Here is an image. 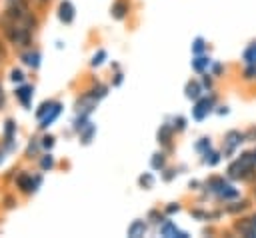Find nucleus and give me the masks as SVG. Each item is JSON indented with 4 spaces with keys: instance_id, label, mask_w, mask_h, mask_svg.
I'll return each mask as SVG.
<instances>
[{
    "instance_id": "obj_1",
    "label": "nucleus",
    "mask_w": 256,
    "mask_h": 238,
    "mask_svg": "<svg viewBox=\"0 0 256 238\" xmlns=\"http://www.w3.org/2000/svg\"><path fill=\"white\" fill-rule=\"evenodd\" d=\"M6 38L18 48H28L32 42V30L26 28L20 20H10L6 26Z\"/></svg>"
},
{
    "instance_id": "obj_2",
    "label": "nucleus",
    "mask_w": 256,
    "mask_h": 238,
    "mask_svg": "<svg viewBox=\"0 0 256 238\" xmlns=\"http://www.w3.org/2000/svg\"><path fill=\"white\" fill-rule=\"evenodd\" d=\"M214 106H216V98L214 96H200L198 100H194V106H192V118L196 122H202L204 118H208V114L214 112Z\"/></svg>"
},
{
    "instance_id": "obj_3",
    "label": "nucleus",
    "mask_w": 256,
    "mask_h": 238,
    "mask_svg": "<svg viewBox=\"0 0 256 238\" xmlns=\"http://www.w3.org/2000/svg\"><path fill=\"white\" fill-rule=\"evenodd\" d=\"M242 142H246V140H244V132H240V130H228V132L224 134L222 156H224V158H230V156L238 150V146H240Z\"/></svg>"
},
{
    "instance_id": "obj_4",
    "label": "nucleus",
    "mask_w": 256,
    "mask_h": 238,
    "mask_svg": "<svg viewBox=\"0 0 256 238\" xmlns=\"http://www.w3.org/2000/svg\"><path fill=\"white\" fill-rule=\"evenodd\" d=\"M14 138H16V122L12 118H8L4 122V136H2V146H4L6 152H12L16 148Z\"/></svg>"
},
{
    "instance_id": "obj_5",
    "label": "nucleus",
    "mask_w": 256,
    "mask_h": 238,
    "mask_svg": "<svg viewBox=\"0 0 256 238\" xmlns=\"http://www.w3.org/2000/svg\"><path fill=\"white\" fill-rule=\"evenodd\" d=\"M74 18H76V8H74V4H72L70 0H62V2L58 4V20H60L62 24H72Z\"/></svg>"
},
{
    "instance_id": "obj_6",
    "label": "nucleus",
    "mask_w": 256,
    "mask_h": 238,
    "mask_svg": "<svg viewBox=\"0 0 256 238\" xmlns=\"http://www.w3.org/2000/svg\"><path fill=\"white\" fill-rule=\"evenodd\" d=\"M14 96H16V100L24 106V108H30V104H32V96H34V86H30V84H18L16 86V92H14Z\"/></svg>"
},
{
    "instance_id": "obj_7",
    "label": "nucleus",
    "mask_w": 256,
    "mask_h": 238,
    "mask_svg": "<svg viewBox=\"0 0 256 238\" xmlns=\"http://www.w3.org/2000/svg\"><path fill=\"white\" fill-rule=\"evenodd\" d=\"M16 186L24 192V194H34V174H28V172H20L16 176Z\"/></svg>"
},
{
    "instance_id": "obj_8",
    "label": "nucleus",
    "mask_w": 256,
    "mask_h": 238,
    "mask_svg": "<svg viewBox=\"0 0 256 238\" xmlns=\"http://www.w3.org/2000/svg\"><path fill=\"white\" fill-rule=\"evenodd\" d=\"M204 94V88H202V84H200V80H188L186 82V86H184V96L188 98V100H198L200 96Z\"/></svg>"
},
{
    "instance_id": "obj_9",
    "label": "nucleus",
    "mask_w": 256,
    "mask_h": 238,
    "mask_svg": "<svg viewBox=\"0 0 256 238\" xmlns=\"http://www.w3.org/2000/svg\"><path fill=\"white\" fill-rule=\"evenodd\" d=\"M160 234H162V236H180V238H188V232L180 230L172 220H162V222H160Z\"/></svg>"
},
{
    "instance_id": "obj_10",
    "label": "nucleus",
    "mask_w": 256,
    "mask_h": 238,
    "mask_svg": "<svg viewBox=\"0 0 256 238\" xmlns=\"http://www.w3.org/2000/svg\"><path fill=\"white\" fill-rule=\"evenodd\" d=\"M234 230L240 232V236H244V238H256V228L252 226L250 216H248V218H240V220L234 224Z\"/></svg>"
},
{
    "instance_id": "obj_11",
    "label": "nucleus",
    "mask_w": 256,
    "mask_h": 238,
    "mask_svg": "<svg viewBox=\"0 0 256 238\" xmlns=\"http://www.w3.org/2000/svg\"><path fill=\"white\" fill-rule=\"evenodd\" d=\"M128 10H130V4L126 0H114V4L110 6V16L114 20H124L128 16Z\"/></svg>"
},
{
    "instance_id": "obj_12",
    "label": "nucleus",
    "mask_w": 256,
    "mask_h": 238,
    "mask_svg": "<svg viewBox=\"0 0 256 238\" xmlns=\"http://www.w3.org/2000/svg\"><path fill=\"white\" fill-rule=\"evenodd\" d=\"M210 64H212V58H210V56H206V54H196V56H194V60L190 62L192 70H194V72H198V74H202V72L210 70Z\"/></svg>"
},
{
    "instance_id": "obj_13",
    "label": "nucleus",
    "mask_w": 256,
    "mask_h": 238,
    "mask_svg": "<svg viewBox=\"0 0 256 238\" xmlns=\"http://www.w3.org/2000/svg\"><path fill=\"white\" fill-rule=\"evenodd\" d=\"M60 112H62V104H60V102H54V104H52V108L48 110V114H46L44 118H40V128H42V130H46L48 126H52V122L60 116Z\"/></svg>"
},
{
    "instance_id": "obj_14",
    "label": "nucleus",
    "mask_w": 256,
    "mask_h": 238,
    "mask_svg": "<svg viewBox=\"0 0 256 238\" xmlns=\"http://www.w3.org/2000/svg\"><path fill=\"white\" fill-rule=\"evenodd\" d=\"M146 230H148L146 222L140 220V218H136V220H132V224L126 228V236H130V238H140V236L146 234Z\"/></svg>"
},
{
    "instance_id": "obj_15",
    "label": "nucleus",
    "mask_w": 256,
    "mask_h": 238,
    "mask_svg": "<svg viewBox=\"0 0 256 238\" xmlns=\"http://www.w3.org/2000/svg\"><path fill=\"white\" fill-rule=\"evenodd\" d=\"M172 136H174V128L170 126V122H164V124L158 128V132H156L158 144H162V146H168L170 140H172Z\"/></svg>"
},
{
    "instance_id": "obj_16",
    "label": "nucleus",
    "mask_w": 256,
    "mask_h": 238,
    "mask_svg": "<svg viewBox=\"0 0 256 238\" xmlns=\"http://www.w3.org/2000/svg\"><path fill=\"white\" fill-rule=\"evenodd\" d=\"M248 208H250V200H246V198H240V200H238V198H236V200H230L224 210H226L228 214H242V212L248 210Z\"/></svg>"
},
{
    "instance_id": "obj_17",
    "label": "nucleus",
    "mask_w": 256,
    "mask_h": 238,
    "mask_svg": "<svg viewBox=\"0 0 256 238\" xmlns=\"http://www.w3.org/2000/svg\"><path fill=\"white\" fill-rule=\"evenodd\" d=\"M20 58H22V62H24L26 66H30V68L36 70V68L40 66V58H42V56H40L38 50H26V52H22Z\"/></svg>"
},
{
    "instance_id": "obj_18",
    "label": "nucleus",
    "mask_w": 256,
    "mask_h": 238,
    "mask_svg": "<svg viewBox=\"0 0 256 238\" xmlns=\"http://www.w3.org/2000/svg\"><path fill=\"white\" fill-rule=\"evenodd\" d=\"M78 136H80V142H82L84 146H88V144L94 140V136H96V124L88 122V124L78 132Z\"/></svg>"
},
{
    "instance_id": "obj_19",
    "label": "nucleus",
    "mask_w": 256,
    "mask_h": 238,
    "mask_svg": "<svg viewBox=\"0 0 256 238\" xmlns=\"http://www.w3.org/2000/svg\"><path fill=\"white\" fill-rule=\"evenodd\" d=\"M240 196V190L238 188H234L232 184H226L218 194H216V198L218 200H224V202H230V200H236Z\"/></svg>"
},
{
    "instance_id": "obj_20",
    "label": "nucleus",
    "mask_w": 256,
    "mask_h": 238,
    "mask_svg": "<svg viewBox=\"0 0 256 238\" xmlns=\"http://www.w3.org/2000/svg\"><path fill=\"white\" fill-rule=\"evenodd\" d=\"M220 160H222V152H218V150H214V148H210V150H206V152L202 154V162H204L206 166H218Z\"/></svg>"
},
{
    "instance_id": "obj_21",
    "label": "nucleus",
    "mask_w": 256,
    "mask_h": 238,
    "mask_svg": "<svg viewBox=\"0 0 256 238\" xmlns=\"http://www.w3.org/2000/svg\"><path fill=\"white\" fill-rule=\"evenodd\" d=\"M228 184V180L224 178V176H212L208 182H206V188H208V192H212V194H218L224 186Z\"/></svg>"
},
{
    "instance_id": "obj_22",
    "label": "nucleus",
    "mask_w": 256,
    "mask_h": 238,
    "mask_svg": "<svg viewBox=\"0 0 256 238\" xmlns=\"http://www.w3.org/2000/svg\"><path fill=\"white\" fill-rule=\"evenodd\" d=\"M242 60H244V64H254V66H256V40H252V42L244 48Z\"/></svg>"
},
{
    "instance_id": "obj_23",
    "label": "nucleus",
    "mask_w": 256,
    "mask_h": 238,
    "mask_svg": "<svg viewBox=\"0 0 256 238\" xmlns=\"http://www.w3.org/2000/svg\"><path fill=\"white\" fill-rule=\"evenodd\" d=\"M150 168L152 170H164L166 168V154L164 152H154L150 158Z\"/></svg>"
},
{
    "instance_id": "obj_24",
    "label": "nucleus",
    "mask_w": 256,
    "mask_h": 238,
    "mask_svg": "<svg viewBox=\"0 0 256 238\" xmlns=\"http://www.w3.org/2000/svg\"><path fill=\"white\" fill-rule=\"evenodd\" d=\"M190 50H192L194 56H196V54H204V52H206V40H204L202 36H196V38L192 40Z\"/></svg>"
},
{
    "instance_id": "obj_25",
    "label": "nucleus",
    "mask_w": 256,
    "mask_h": 238,
    "mask_svg": "<svg viewBox=\"0 0 256 238\" xmlns=\"http://www.w3.org/2000/svg\"><path fill=\"white\" fill-rule=\"evenodd\" d=\"M40 150H42L40 140H38V138H32V140L28 142V146H26V156H28V158H36Z\"/></svg>"
},
{
    "instance_id": "obj_26",
    "label": "nucleus",
    "mask_w": 256,
    "mask_h": 238,
    "mask_svg": "<svg viewBox=\"0 0 256 238\" xmlns=\"http://www.w3.org/2000/svg\"><path fill=\"white\" fill-rule=\"evenodd\" d=\"M138 184L144 188V190H150L154 186V174L152 172H144L138 176Z\"/></svg>"
},
{
    "instance_id": "obj_27",
    "label": "nucleus",
    "mask_w": 256,
    "mask_h": 238,
    "mask_svg": "<svg viewBox=\"0 0 256 238\" xmlns=\"http://www.w3.org/2000/svg\"><path fill=\"white\" fill-rule=\"evenodd\" d=\"M170 126L174 128V132H184L186 126H188V120H186L184 116H174V118L170 120Z\"/></svg>"
},
{
    "instance_id": "obj_28",
    "label": "nucleus",
    "mask_w": 256,
    "mask_h": 238,
    "mask_svg": "<svg viewBox=\"0 0 256 238\" xmlns=\"http://www.w3.org/2000/svg\"><path fill=\"white\" fill-rule=\"evenodd\" d=\"M54 168V156L50 154V150L40 158V170L42 172H48V170H52Z\"/></svg>"
},
{
    "instance_id": "obj_29",
    "label": "nucleus",
    "mask_w": 256,
    "mask_h": 238,
    "mask_svg": "<svg viewBox=\"0 0 256 238\" xmlns=\"http://www.w3.org/2000/svg\"><path fill=\"white\" fill-rule=\"evenodd\" d=\"M90 92H92V96H94L96 100H102V98H104V96L108 94V86H106V84H100V82H98V84H94V86L90 88Z\"/></svg>"
},
{
    "instance_id": "obj_30",
    "label": "nucleus",
    "mask_w": 256,
    "mask_h": 238,
    "mask_svg": "<svg viewBox=\"0 0 256 238\" xmlns=\"http://www.w3.org/2000/svg\"><path fill=\"white\" fill-rule=\"evenodd\" d=\"M108 58V54H106V50H98L94 56H92V60H90V66L92 68H98V66H102L104 64V60Z\"/></svg>"
},
{
    "instance_id": "obj_31",
    "label": "nucleus",
    "mask_w": 256,
    "mask_h": 238,
    "mask_svg": "<svg viewBox=\"0 0 256 238\" xmlns=\"http://www.w3.org/2000/svg\"><path fill=\"white\" fill-rule=\"evenodd\" d=\"M194 148H196L200 154H204L206 150H210V148H212V142H210V138H208V136H202V138L196 142V146H194Z\"/></svg>"
},
{
    "instance_id": "obj_32",
    "label": "nucleus",
    "mask_w": 256,
    "mask_h": 238,
    "mask_svg": "<svg viewBox=\"0 0 256 238\" xmlns=\"http://www.w3.org/2000/svg\"><path fill=\"white\" fill-rule=\"evenodd\" d=\"M242 78H244L246 82L256 80V66H254V64H246V66H244V72H242Z\"/></svg>"
},
{
    "instance_id": "obj_33",
    "label": "nucleus",
    "mask_w": 256,
    "mask_h": 238,
    "mask_svg": "<svg viewBox=\"0 0 256 238\" xmlns=\"http://www.w3.org/2000/svg\"><path fill=\"white\" fill-rule=\"evenodd\" d=\"M52 104H54L52 100H44V102L38 106V110H36V118H38V120H40V118H44V116L48 114V110L52 108Z\"/></svg>"
},
{
    "instance_id": "obj_34",
    "label": "nucleus",
    "mask_w": 256,
    "mask_h": 238,
    "mask_svg": "<svg viewBox=\"0 0 256 238\" xmlns=\"http://www.w3.org/2000/svg\"><path fill=\"white\" fill-rule=\"evenodd\" d=\"M190 214L196 218V220H212V212H208V210H200V208H194V210H190Z\"/></svg>"
},
{
    "instance_id": "obj_35",
    "label": "nucleus",
    "mask_w": 256,
    "mask_h": 238,
    "mask_svg": "<svg viewBox=\"0 0 256 238\" xmlns=\"http://www.w3.org/2000/svg\"><path fill=\"white\" fill-rule=\"evenodd\" d=\"M200 84H202L204 90H212V86H214V76H212L210 72H202V80H200Z\"/></svg>"
},
{
    "instance_id": "obj_36",
    "label": "nucleus",
    "mask_w": 256,
    "mask_h": 238,
    "mask_svg": "<svg viewBox=\"0 0 256 238\" xmlns=\"http://www.w3.org/2000/svg\"><path fill=\"white\" fill-rule=\"evenodd\" d=\"M54 136L52 134H44L42 138H40V146H42V150H52L54 148Z\"/></svg>"
},
{
    "instance_id": "obj_37",
    "label": "nucleus",
    "mask_w": 256,
    "mask_h": 238,
    "mask_svg": "<svg viewBox=\"0 0 256 238\" xmlns=\"http://www.w3.org/2000/svg\"><path fill=\"white\" fill-rule=\"evenodd\" d=\"M10 80H12L14 84H22V82L26 80V76H24V72H22V70H18V68H14V70L10 72Z\"/></svg>"
},
{
    "instance_id": "obj_38",
    "label": "nucleus",
    "mask_w": 256,
    "mask_h": 238,
    "mask_svg": "<svg viewBox=\"0 0 256 238\" xmlns=\"http://www.w3.org/2000/svg\"><path fill=\"white\" fill-rule=\"evenodd\" d=\"M148 220H150L152 224H158V226H160V222H162L164 218H162V214H160L158 210H150V212H148Z\"/></svg>"
},
{
    "instance_id": "obj_39",
    "label": "nucleus",
    "mask_w": 256,
    "mask_h": 238,
    "mask_svg": "<svg viewBox=\"0 0 256 238\" xmlns=\"http://www.w3.org/2000/svg\"><path fill=\"white\" fill-rule=\"evenodd\" d=\"M222 72H224V66H222L220 62H212V64H210V74H212V76H220Z\"/></svg>"
},
{
    "instance_id": "obj_40",
    "label": "nucleus",
    "mask_w": 256,
    "mask_h": 238,
    "mask_svg": "<svg viewBox=\"0 0 256 238\" xmlns=\"http://www.w3.org/2000/svg\"><path fill=\"white\" fill-rule=\"evenodd\" d=\"M174 178H176V170H172V168H164L162 180H164V182H170V180H174Z\"/></svg>"
},
{
    "instance_id": "obj_41",
    "label": "nucleus",
    "mask_w": 256,
    "mask_h": 238,
    "mask_svg": "<svg viewBox=\"0 0 256 238\" xmlns=\"http://www.w3.org/2000/svg\"><path fill=\"white\" fill-rule=\"evenodd\" d=\"M176 212H180V204L178 202H172V204H168L166 208H164V214H176Z\"/></svg>"
},
{
    "instance_id": "obj_42",
    "label": "nucleus",
    "mask_w": 256,
    "mask_h": 238,
    "mask_svg": "<svg viewBox=\"0 0 256 238\" xmlns=\"http://www.w3.org/2000/svg\"><path fill=\"white\" fill-rule=\"evenodd\" d=\"M244 140H248V142H256V128H250L248 132H244Z\"/></svg>"
},
{
    "instance_id": "obj_43",
    "label": "nucleus",
    "mask_w": 256,
    "mask_h": 238,
    "mask_svg": "<svg viewBox=\"0 0 256 238\" xmlns=\"http://www.w3.org/2000/svg\"><path fill=\"white\" fill-rule=\"evenodd\" d=\"M122 82H124V74H122V72L118 70V72L114 74V80H112V86H120Z\"/></svg>"
},
{
    "instance_id": "obj_44",
    "label": "nucleus",
    "mask_w": 256,
    "mask_h": 238,
    "mask_svg": "<svg viewBox=\"0 0 256 238\" xmlns=\"http://www.w3.org/2000/svg\"><path fill=\"white\" fill-rule=\"evenodd\" d=\"M4 104H6V94H4V88H2V84H0V110L4 108Z\"/></svg>"
},
{
    "instance_id": "obj_45",
    "label": "nucleus",
    "mask_w": 256,
    "mask_h": 238,
    "mask_svg": "<svg viewBox=\"0 0 256 238\" xmlns=\"http://www.w3.org/2000/svg\"><path fill=\"white\" fill-rule=\"evenodd\" d=\"M216 112H218V114H224V116H226V114L230 112V108H228V106H218V110H216Z\"/></svg>"
},
{
    "instance_id": "obj_46",
    "label": "nucleus",
    "mask_w": 256,
    "mask_h": 238,
    "mask_svg": "<svg viewBox=\"0 0 256 238\" xmlns=\"http://www.w3.org/2000/svg\"><path fill=\"white\" fill-rule=\"evenodd\" d=\"M6 58V48H4V44H2V40H0V62Z\"/></svg>"
},
{
    "instance_id": "obj_47",
    "label": "nucleus",
    "mask_w": 256,
    "mask_h": 238,
    "mask_svg": "<svg viewBox=\"0 0 256 238\" xmlns=\"http://www.w3.org/2000/svg\"><path fill=\"white\" fill-rule=\"evenodd\" d=\"M250 222H252V226H254V228H256V212H254V214H252V216H250Z\"/></svg>"
},
{
    "instance_id": "obj_48",
    "label": "nucleus",
    "mask_w": 256,
    "mask_h": 238,
    "mask_svg": "<svg viewBox=\"0 0 256 238\" xmlns=\"http://www.w3.org/2000/svg\"><path fill=\"white\" fill-rule=\"evenodd\" d=\"M8 2H26V0H8Z\"/></svg>"
},
{
    "instance_id": "obj_49",
    "label": "nucleus",
    "mask_w": 256,
    "mask_h": 238,
    "mask_svg": "<svg viewBox=\"0 0 256 238\" xmlns=\"http://www.w3.org/2000/svg\"><path fill=\"white\" fill-rule=\"evenodd\" d=\"M38 2H42V4H46V2H50V0H38Z\"/></svg>"
},
{
    "instance_id": "obj_50",
    "label": "nucleus",
    "mask_w": 256,
    "mask_h": 238,
    "mask_svg": "<svg viewBox=\"0 0 256 238\" xmlns=\"http://www.w3.org/2000/svg\"><path fill=\"white\" fill-rule=\"evenodd\" d=\"M254 198H256V188H254Z\"/></svg>"
},
{
    "instance_id": "obj_51",
    "label": "nucleus",
    "mask_w": 256,
    "mask_h": 238,
    "mask_svg": "<svg viewBox=\"0 0 256 238\" xmlns=\"http://www.w3.org/2000/svg\"><path fill=\"white\" fill-rule=\"evenodd\" d=\"M254 182H256V174H254Z\"/></svg>"
}]
</instances>
